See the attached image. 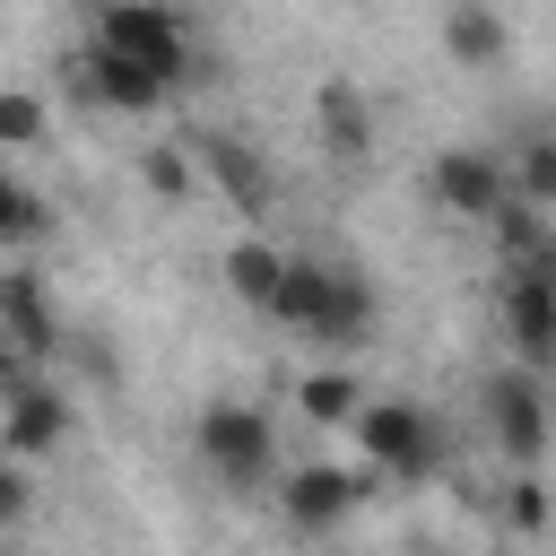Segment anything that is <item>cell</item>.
Here are the masks:
<instances>
[{
    "label": "cell",
    "mask_w": 556,
    "mask_h": 556,
    "mask_svg": "<svg viewBox=\"0 0 556 556\" xmlns=\"http://www.w3.org/2000/svg\"><path fill=\"white\" fill-rule=\"evenodd\" d=\"M96 35H104V43H122L130 61H148L165 87H182V78H191V26H182L165 0H96Z\"/></svg>",
    "instance_id": "8992f818"
},
{
    "label": "cell",
    "mask_w": 556,
    "mask_h": 556,
    "mask_svg": "<svg viewBox=\"0 0 556 556\" xmlns=\"http://www.w3.org/2000/svg\"><path fill=\"white\" fill-rule=\"evenodd\" d=\"M70 87L87 96V104H104V113H130V122H148L174 87L148 70V61H130L122 43H104V35H87L78 52H70Z\"/></svg>",
    "instance_id": "ba28073f"
},
{
    "label": "cell",
    "mask_w": 556,
    "mask_h": 556,
    "mask_svg": "<svg viewBox=\"0 0 556 556\" xmlns=\"http://www.w3.org/2000/svg\"><path fill=\"white\" fill-rule=\"evenodd\" d=\"M43 235H52L43 191H35V182H0V243H9V252H35Z\"/></svg>",
    "instance_id": "ffe728a7"
},
{
    "label": "cell",
    "mask_w": 556,
    "mask_h": 556,
    "mask_svg": "<svg viewBox=\"0 0 556 556\" xmlns=\"http://www.w3.org/2000/svg\"><path fill=\"white\" fill-rule=\"evenodd\" d=\"M365 400H374V391H365L348 365H321V374H304V382H295V417H313V426H348Z\"/></svg>",
    "instance_id": "ac0fdd59"
},
{
    "label": "cell",
    "mask_w": 556,
    "mask_h": 556,
    "mask_svg": "<svg viewBox=\"0 0 556 556\" xmlns=\"http://www.w3.org/2000/svg\"><path fill=\"white\" fill-rule=\"evenodd\" d=\"M478 417H486V443L513 460V469H539L547 443H556V400H547V374L539 365H495L478 374Z\"/></svg>",
    "instance_id": "6da1fadb"
},
{
    "label": "cell",
    "mask_w": 556,
    "mask_h": 556,
    "mask_svg": "<svg viewBox=\"0 0 556 556\" xmlns=\"http://www.w3.org/2000/svg\"><path fill=\"white\" fill-rule=\"evenodd\" d=\"M0 348H9L17 365H43V356L70 348V321L52 313V295H43L35 269H9V278H0Z\"/></svg>",
    "instance_id": "8fae6325"
},
{
    "label": "cell",
    "mask_w": 556,
    "mask_h": 556,
    "mask_svg": "<svg viewBox=\"0 0 556 556\" xmlns=\"http://www.w3.org/2000/svg\"><path fill=\"white\" fill-rule=\"evenodd\" d=\"M321 295H330V261H313V252H287V278H278V304H269V321L313 339V321H321Z\"/></svg>",
    "instance_id": "2e32d148"
},
{
    "label": "cell",
    "mask_w": 556,
    "mask_h": 556,
    "mask_svg": "<svg viewBox=\"0 0 556 556\" xmlns=\"http://www.w3.org/2000/svg\"><path fill=\"white\" fill-rule=\"evenodd\" d=\"M191 452L208 460L217 486H269L278 478V426L252 400H208L191 417Z\"/></svg>",
    "instance_id": "3957f363"
},
{
    "label": "cell",
    "mask_w": 556,
    "mask_h": 556,
    "mask_svg": "<svg viewBox=\"0 0 556 556\" xmlns=\"http://www.w3.org/2000/svg\"><path fill=\"white\" fill-rule=\"evenodd\" d=\"M443 52H452L460 70H504V52H513L504 9H495V0H443Z\"/></svg>",
    "instance_id": "4fadbf2b"
},
{
    "label": "cell",
    "mask_w": 556,
    "mask_h": 556,
    "mask_svg": "<svg viewBox=\"0 0 556 556\" xmlns=\"http://www.w3.org/2000/svg\"><path fill=\"white\" fill-rule=\"evenodd\" d=\"M374 486H382V469H374V460H356V469H339V460H304V469H287V478H278V513H287V530L321 539V530H339Z\"/></svg>",
    "instance_id": "52a82bcc"
},
{
    "label": "cell",
    "mask_w": 556,
    "mask_h": 556,
    "mask_svg": "<svg viewBox=\"0 0 556 556\" xmlns=\"http://www.w3.org/2000/svg\"><path fill=\"white\" fill-rule=\"evenodd\" d=\"M26 513H35V478H26V460H9L0 469V539H17Z\"/></svg>",
    "instance_id": "cb8c5ba5"
},
{
    "label": "cell",
    "mask_w": 556,
    "mask_h": 556,
    "mask_svg": "<svg viewBox=\"0 0 556 556\" xmlns=\"http://www.w3.org/2000/svg\"><path fill=\"white\" fill-rule=\"evenodd\" d=\"M348 434H356V460H374L391 486H426L443 469V426L417 400H365L348 417Z\"/></svg>",
    "instance_id": "7a4b0ae2"
},
{
    "label": "cell",
    "mask_w": 556,
    "mask_h": 556,
    "mask_svg": "<svg viewBox=\"0 0 556 556\" xmlns=\"http://www.w3.org/2000/svg\"><path fill=\"white\" fill-rule=\"evenodd\" d=\"M495 304H504V339H513V356L539 365V374H556V261H513Z\"/></svg>",
    "instance_id": "9c48e42d"
},
{
    "label": "cell",
    "mask_w": 556,
    "mask_h": 556,
    "mask_svg": "<svg viewBox=\"0 0 556 556\" xmlns=\"http://www.w3.org/2000/svg\"><path fill=\"white\" fill-rule=\"evenodd\" d=\"M191 148H200V174L235 200V217H269L278 174H269V156H261L243 130H191Z\"/></svg>",
    "instance_id": "30bf717a"
},
{
    "label": "cell",
    "mask_w": 556,
    "mask_h": 556,
    "mask_svg": "<svg viewBox=\"0 0 556 556\" xmlns=\"http://www.w3.org/2000/svg\"><path fill=\"white\" fill-rule=\"evenodd\" d=\"M426 191H434L443 217H460V226H495V208L521 200V191H513V148H486V139H469V148H434Z\"/></svg>",
    "instance_id": "277c9868"
},
{
    "label": "cell",
    "mask_w": 556,
    "mask_h": 556,
    "mask_svg": "<svg viewBox=\"0 0 556 556\" xmlns=\"http://www.w3.org/2000/svg\"><path fill=\"white\" fill-rule=\"evenodd\" d=\"M495 521H504L513 539H547V530H556V486H547L539 469H513V478L495 486Z\"/></svg>",
    "instance_id": "e0dca14e"
},
{
    "label": "cell",
    "mask_w": 556,
    "mask_h": 556,
    "mask_svg": "<svg viewBox=\"0 0 556 556\" xmlns=\"http://www.w3.org/2000/svg\"><path fill=\"white\" fill-rule=\"evenodd\" d=\"M61 443H70V391L43 382L35 365L0 356V452L9 460H43Z\"/></svg>",
    "instance_id": "5b68a950"
},
{
    "label": "cell",
    "mask_w": 556,
    "mask_h": 556,
    "mask_svg": "<svg viewBox=\"0 0 556 556\" xmlns=\"http://www.w3.org/2000/svg\"><path fill=\"white\" fill-rule=\"evenodd\" d=\"M61 356H70L96 391H113V382H122V365H113V339H104V330H70V348H61Z\"/></svg>",
    "instance_id": "603a6c76"
},
{
    "label": "cell",
    "mask_w": 556,
    "mask_h": 556,
    "mask_svg": "<svg viewBox=\"0 0 556 556\" xmlns=\"http://www.w3.org/2000/svg\"><path fill=\"white\" fill-rule=\"evenodd\" d=\"M313 339H321V348H339V356L374 339V278H365V269H339V261H330V295H321Z\"/></svg>",
    "instance_id": "9a60e30c"
},
{
    "label": "cell",
    "mask_w": 556,
    "mask_h": 556,
    "mask_svg": "<svg viewBox=\"0 0 556 556\" xmlns=\"http://www.w3.org/2000/svg\"><path fill=\"white\" fill-rule=\"evenodd\" d=\"M217 278H226V295H235V304H252V313L269 321L278 278H287V252H278L269 235H235V243H226V261H217Z\"/></svg>",
    "instance_id": "5bb4252c"
},
{
    "label": "cell",
    "mask_w": 556,
    "mask_h": 556,
    "mask_svg": "<svg viewBox=\"0 0 556 556\" xmlns=\"http://www.w3.org/2000/svg\"><path fill=\"white\" fill-rule=\"evenodd\" d=\"M513 191L530 208H556V139H513Z\"/></svg>",
    "instance_id": "44dd1931"
},
{
    "label": "cell",
    "mask_w": 556,
    "mask_h": 556,
    "mask_svg": "<svg viewBox=\"0 0 556 556\" xmlns=\"http://www.w3.org/2000/svg\"><path fill=\"white\" fill-rule=\"evenodd\" d=\"M139 182L156 191V200H191L208 174H200V148H174V139H148L139 148Z\"/></svg>",
    "instance_id": "d6986e66"
},
{
    "label": "cell",
    "mask_w": 556,
    "mask_h": 556,
    "mask_svg": "<svg viewBox=\"0 0 556 556\" xmlns=\"http://www.w3.org/2000/svg\"><path fill=\"white\" fill-rule=\"evenodd\" d=\"M0 139H9V148H35V139H43V96H35V87H9V96H0Z\"/></svg>",
    "instance_id": "7402d4cb"
},
{
    "label": "cell",
    "mask_w": 556,
    "mask_h": 556,
    "mask_svg": "<svg viewBox=\"0 0 556 556\" xmlns=\"http://www.w3.org/2000/svg\"><path fill=\"white\" fill-rule=\"evenodd\" d=\"M313 130H321V148H330L339 165H365V156H374V96L348 87V78H321V87H313Z\"/></svg>",
    "instance_id": "7c38bea8"
}]
</instances>
